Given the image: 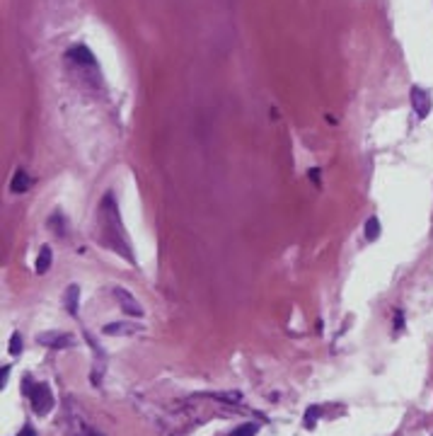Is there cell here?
I'll list each match as a JSON object with an SVG mask.
<instances>
[{"instance_id": "6da1fadb", "label": "cell", "mask_w": 433, "mask_h": 436, "mask_svg": "<svg viewBox=\"0 0 433 436\" xmlns=\"http://www.w3.org/2000/svg\"><path fill=\"white\" fill-rule=\"evenodd\" d=\"M29 398H32V409L37 412L39 417H44L51 412L54 407V395H51V390H49L46 383H37L32 393H29Z\"/></svg>"}, {"instance_id": "7a4b0ae2", "label": "cell", "mask_w": 433, "mask_h": 436, "mask_svg": "<svg viewBox=\"0 0 433 436\" xmlns=\"http://www.w3.org/2000/svg\"><path fill=\"white\" fill-rule=\"evenodd\" d=\"M114 298H116V303L121 306V310L126 313V315H131V317H143L146 315V310H143V306H140L136 298L131 296L126 288H121V286H116L114 288Z\"/></svg>"}, {"instance_id": "3957f363", "label": "cell", "mask_w": 433, "mask_h": 436, "mask_svg": "<svg viewBox=\"0 0 433 436\" xmlns=\"http://www.w3.org/2000/svg\"><path fill=\"white\" fill-rule=\"evenodd\" d=\"M39 344L51 347V349H65V347H73L75 339L73 334H65V332H46L39 337Z\"/></svg>"}, {"instance_id": "277c9868", "label": "cell", "mask_w": 433, "mask_h": 436, "mask_svg": "<svg viewBox=\"0 0 433 436\" xmlns=\"http://www.w3.org/2000/svg\"><path fill=\"white\" fill-rule=\"evenodd\" d=\"M412 104H414V111L421 119L431 114V95L421 87H412Z\"/></svg>"}, {"instance_id": "5b68a950", "label": "cell", "mask_w": 433, "mask_h": 436, "mask_svg": "<svg viewBox=\"0 0 433 436\" xmlns=\"http://www.w3.org/2000/svg\"><path fill=\"white\" fill-rule=\"evenodd\" d=\"M68 58H73L75 63H80V65H94L97 63V61H94V56H92V51H90L87 47H83V44H80V47H75V49H70V51H68Z\"/></svg>"}, {"instance_id": "8992f818", "label": "cell", "mask_w": 433, "mask_h": 436, "mask_svg": "<svg viewBox=\"0 0 433 436\" xmlns=\"http://www.w3.org/2000/svg\"><path fill=\"white\" fill-rule=\"evenodd\" d=\"M29 187H32V177H29L25 170H17V172L12 175V185H10V189L17 192V194H22V192H27Z\"/></svg>"}, {"instance_id": "52a82bcc", "label": "cell", "mask_w": 433, "mask_h": 436, "mask_svg": "<svg viewBox=\"0 0 433 436\" xmlns=\"http://www.w3.org/2000/svg\"><path fill=\"white\" fill-rule=\"evenodd\" d=\"M140 332V327L131 325V323H111V325H104V334H133Z\"/></svg>"}, {"instance_id": "ba28073f", "label": "cell", "mask_w": 433, "mask_h": 436, "mask_svg": "<svg viewBox=\"0 0 433 436\" xmlns=\"http://www.w3.org/2000/svg\"><path fill=\"white\" fill-rule=\"evenodd\" d=\"M49 267H51V247L49 245H44L41 250H39V257H37V274H46Z\"/></svg>"}, {"instance_id": "9c48e42d", "label": "cell", "mask_w": 433, "mask_h": 436, "mask_svg": "<svg viewBox=\"0 0 433 436\" xmlns=\"http://www.w3.org/2000/svg\"><path fill=\"white\" fill-rule=\"evenodd\" d=\"M363 235H366V240L368 242H373V240H378L380 238V221L373 216V218H368L366 221V228H363Z\"/></svg>"}, {"instance_id": "30bf717a", "label": "cell", "mask_w": 433, "mask_h": 436, "mask_svg": "<svg viewBox=\"0 0 433 436\" xmlns=\"http://www.w3.org/2000/svg\"><path fill=\"white\" fill-rule=\"evenodd\" d=\"M78 286H70L68 288V310L73 313V315H78Z\"/></svg>"}, {"instance_id": "8fae6325", "label": "cell", "mask_w": 433, "mask_h": 436, "mask_svg": "<svg viewBox=\"0 0 433 436\" xmlns=\"http://www.w3.org/2000/svg\"><path fill=\"white\" fill-rule=\"evenodd\" d=\"M19 352H22V334L15 332L12 334V339H10V354H12V356H17Z\"/></svg>"}, {"instance_id": "7c38bea8", "label": "cell", "mask_w": 433, "mask_h": 436, "mask_svg": "<svg viewBox=\"0 0 433 436\" xmlns=\"http://www.w3.org/2000/svg\"><path fill=\"white\" fill-rule=\"evenodd\" d=\"M257 424H242V427H237L235 429V434L232 436H254L257 434Z\"/></svg>"}, {"instance_id": "4fadbf2b", "label": "cell", "mask_w": 433, "mask_h": 436, "mask_svg": "<svg viewBox=\"0 0 433 436\" xmlns=\"http://www.w3.org/2000/svg\"><path fill=\"white\" fill-rule=\"evenodd\" d=\"M395 332H399V327H402V320H404V317H402V313H399V310H397L395 313Z\"/></svg>"}, {"instance_id": "5bb4252c", "label": "cell", "mask_w": 433, "mask_h": 436, "mask_svg": "<svg viewBox=\"0 0 433 436\" xmlns=\"http://www.w3.org/2000/svg\"><path fill=\"white\" fill-rule=\"evenodd\" d=\"M310 179L315 185H320V170H310Z\"/></svg>"}, {"instance_id": "9a60e30c", "label": "cell", "mask_w": 433, "mask_h": 436, "mask_svg": "<svg viewBox=\"0 0 433 436\" xmlns=\"http://www.w3.org/2000/svg\"><path fill=\"white\" fill-rule=\"evenodd\" d=\"M22 436H34V434H32V427H29V424H25V429H22Z\"/></svg>"}, {"instance_id": "2e32d148", "label": "cell", "mask_w": 433, "mask_h": 436, "mask_svg": "<svg viewBox=\"0 0 433 436\" xmlns=\"http://www.w3.org/2000/svg\"><path fill=\"white\" fill-rule=\"evenodd\" d=\"M92 436H100V434H92Z\"/></svg>"}]
</instances>
